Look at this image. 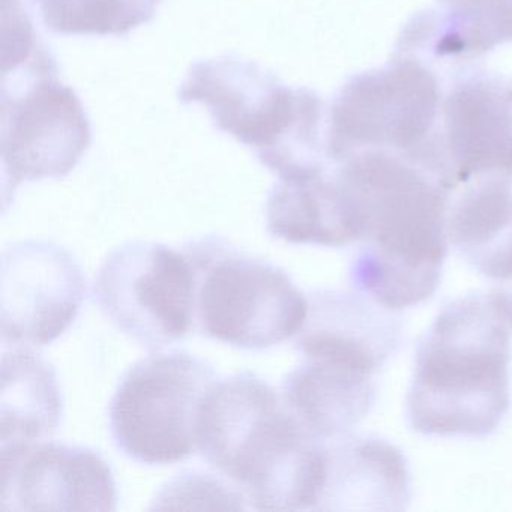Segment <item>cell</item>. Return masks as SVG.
I'll return each instance as SVG.
<instances>
[{"label":"cell","mask_w":512,"mask_h":512,"mask_svg":"<svg viewBox=\"0 0 512 512\" xmlns=\"http://www.w3.org/2000/svg\"><path fill=\"white\" fill-rule=\"evenodd\" d=\"M332 175L358 244L353 287L392 311L430 299L448 253V185L386 149L356 152L332 164Z\"/></svg>","instance_id":"1"},{"label":"cell","mask_w":512,"mask_h":512,"mask_svg":"<svg viewBox=\"0 0 512 512\" xmlns=\"http://www.w3.org/2000/svg\"><path fill=\"white\" fill-rule=\"evenodd\" d=\"M197 452L260 511L316 509L326 443L311 437L281 394L253 373L218 380L200 404Z\"/></svg>","instance_id":"2"},{"label":"cell","mask_w":512,"mask_h":512,"mask_svg":"<svg viewBox=\"0 0 512 512\" xmlns=\"http://www.w3.org/2000/svg\"><path fill=\"white\" fill-rule=\"evenodd\" d=\"M512 322L493 293L448 302L419 343L406 400L410 427L437 437H485L511 404Z\"/></svg>","instance_id":"3"},{"label":"cell","mask_w":512,"mask_h":512,"mask_svg":"<svg viewBox=\"0 0 512 512\" xmlns=\"http://www.w3.org/2000/svg\"><path fill=\"white\" fill-rule=\"evenodd\" d=\"M11 49L4 47L2 181L7 206L23 182L65 178L91 146L79 95L59 80L58 64L13 0Z\"/></svg>","instance_id":"4"},{"label":"cell","mask_w":512,"mask_h":512,"mask_svg":"<svg viewBox=\"0 0 512 512\" xmlns=\"http://www.w3.org/2000/svg\"><path fill=\"white\" fill-rule=\"evenodd\" d=\"M178 100L205 106L218 131L253 149L278 178L326 166L322 98L311 89L289 88L256 62L236 55L196 62Z\"/></svg>","instance_id":"5"},{"label":"cell","mask_w":512,"mask_h":512,"mask_svg":"<svg viewBox=\"0 0 512 512\" xmlns=\"http://www.w3.org/2000/svg\"><path fill=\"white\" fill-rule=\"evenodd\" d=\"M431 61L401 49L386 67L352 77L329 109V163L368 149L403 152L421 161L437 157L445 94Z\"/></svg>","instance_id":"6"},{"label":"cell","mask_w":512,"mask_h":512,"mask_svg":"<svg viewBox=\"0 0 512 512\" xmlns=\"http://www.w3.org/2000/svg\"><path fill=\"white\" fill-rule=\"evenodd\" d=\"M184 251L197 275L196 317L203 335L260 350L301 331L308 298L283 269L218 238L200 239Z\"/></svg>","instance_id":"7"},{"label":"cell","mask_w":512,"mask_h":512,"mask_svg":"<svg viewBox=\"0 0 512 512\" xmlns=\"http://www.w3.org/2000/svg\"><path fill=\"white\" fill-rule=\"evenodd\" d=\"M217 374L185 352L152 353L122 377L110 401V433L122 454L149 466L197 452L200 404Z\"/></svg>","instance_id":"8"},{"label":"cell","mask_w":512,"mask_h":512,"mask_svg":"<svg viewBox=\"0 0 512 512\" xmlns=\"http://www.w3.org/2000/svg\"><path fill=\"white\" fill-rule=\"evenodd\" d=\"M197 275L185 251L127 242L101 263L94 296L104 316L149 349L185 338L196 317Z\"/></svg>","instance_id":"9"},{"label":"cell","mask_w":512,"mask_h":512,"mask_svg":"<svg viewBox=\"0 0 512 512\" xmlns=\"http://www.w3.org/2000/svg\"><path fill=\"white\" fill-rule=\"evenodd\" d=\"M86 280L76 257L49 241L14 242L2 253V341L43 347L79 316Z\"/></svg>","instance_id":"10"},{"label":"cell","mask_w":512,"mask_h":512,"mask_svg":"<svg viewBox=\"0 0 512 512\" xmlns=\"http://www.w3.org/2000/svg\"><path fill=\"white\" fill-rule=\"evenodd\" d=\"M2 452V511H115V478L97 452L46 442Z\"/></svg>","instance_id":"11"},{"label":"cell","mask_w":512,"mask_h":512,"mask_svg":"<svg viewBox=\"0 0 512 512\" xmlns=\"http://www.w3.org/2000/svg\"><path fill=\"white\" fill-rule=\"evenodd\" d=\"M440 152L452 191L475 178L512 176V89L470 74L443 97Z\"/></svg>","instance_id":"12"},{"label":"cell","mask_w":512,"mask_h":512,"mask_svg":"<svg viewBox=\"0 0 512 512\" xmlns=\"http://www.w3.org/2000/svg\"><path fill=\"white\" fill-rule=\"evenodd\" d=\"M295 338L305 358L376 376L400 346L401 325L395 311L358 290H319L308 296L307 319Z\"/></svg>","instance_id":"13"},{"label":"cell","mask_w":512,"mask_h":512,"mask_svg":"<svg viewBox=\"0 0 512 512\" xmlns=\"http://www.w3.org/2000/svg\"><path fill=\"white\" fill-rule=\"evenodd\" d=\"M325 484L316 509L403 511L410 473L400 449L379 437L350 436L326 443Z\"/></svg>","instance_id":"14"},{"label":"cell","mask_w":512,"mask_h":512,"mask_svg":"<svg viewBox=\"0 0 512 512\" xmlns=\"http://www.w3.org/2000/svg\"><path fill=\"white\" fill-rule=\"evenodd\" d=\"M281 398L322 443L350 436L376 400V376L325 359L305 358L281 385Z\"/></svg>","instance_id":"15"},{"label":"cell","mask_w":512,"mask_h":512,"mask_svg":"<svg viewBox=\"0 0 512 512\" xmlns=\"http://www.w3.org/2000/svg\"><path fill=\"white\" fill-rule=\"evenodd\" d=\"M446 236L476 272L496 284L512 281V176H481L455 188Z\"/></svg>","instance_id":"16"},{"label":"cell","mask_w":512,"mask_h":512,"mask_svg":"<svg viewBox=\"0 0 512 512\" xmlns=\"http://www.w3.org/2000/svg\"><path fill=\"white\" fill-rule=\"evenodd\" d=\"M266 224L289 244L340 248L355 244L332 169L278 178L266 202Z\"/></svg>","instance_id":"17"},{"label":"cell","mask_w":512,"mask_h":512,"mask_svg":"<svg viewBox=\"0 0 512 512\" xmlns=\"http://www.w3.org/2000/svg\"><path fill=\"white\" fill-rule=\"evenodd\" d=\"M64 401L55 368L28 347L2 358L0 449L34 445L55 436Z\"/></svg>","instance_id":"18"},{"label":"cell","mask_w":512,"mask_h":512,"mask_svg":"<svg viewBox=\"0 0 512 512\" xmlns=\"http://www.w3.org/2000/svg\"><path fill=\"white\" fill-rule=\"evenodd\" d=\"M436 16L421 17L434 58H473L512 43V0H439Z\"/></svg>","instance_id":"19"},{"label":"cell","mask_w":512,"mask_h":512,"mask_svg":"<svg viewBox=\"0 0 512 512\" xmlns=\"http://www.w3.org/2000/svg\"><path fill=\"white\" fill-rule=\"evenodd\" d=\"M47 31L125 37L151 22L161 0H31Z\"/></svg>","instance_id":"20"},{"label":"cell","mask_w":512,"mask_h":512,"mask_svg":"<svg viewBox=\"0 0 512 512\" xmlns=\"http://www.w3.org/2000/svg\"><path fill=\"white\" fill-rule=\"evenodd\" d=\"M221 476L199 470L176 475L161 488L151 509L244 511L250 508L245 494Z\"/></svg>","instance_id":"21"}]
</instances>
